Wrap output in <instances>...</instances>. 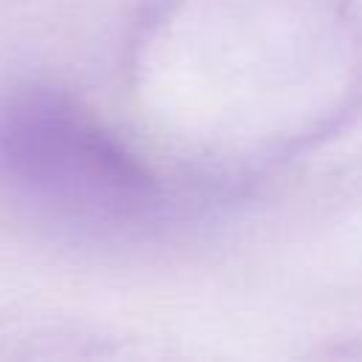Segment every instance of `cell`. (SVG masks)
Returning a JSON list of instances; mask_svg holds the SVG:
<instances>
[{"instance_id": "obj_1", "label": "cell", "mask_w": 362, "mask_h": 362, "mask_svg": "<svg viewBox=\"0 0 362 362\" xmlns=\"http://www.w3.org/2000/svg\"><path fill=\"white\" fill-rule=\"evenodd\" d=\"M0 192L62 226H119L147 206L139 167L68 102L42 90L0 99Z\"/></svg>"}]
</instances>
